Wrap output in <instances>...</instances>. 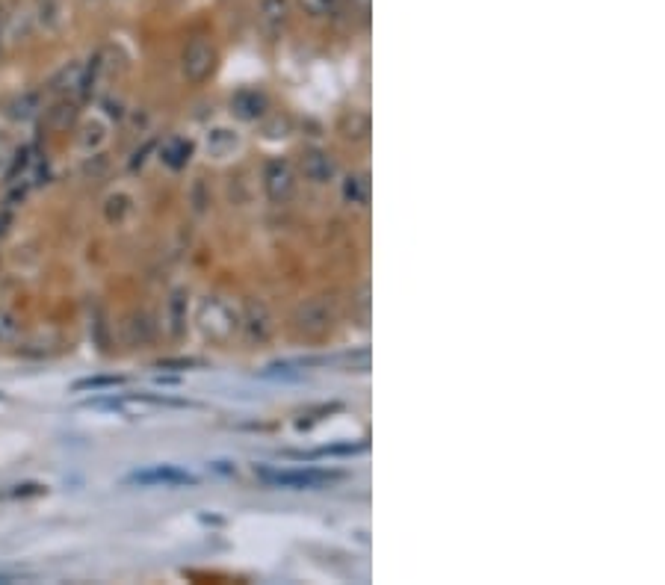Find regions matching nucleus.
Segmentation results:
<instances>
[{"mask_svg":"<svg viewBox=\"0 0 665 585\" xmlns=\"http://www.w3.org/2000/svg\"><path fill=\"white\" fill-rule=\"evenodd\" d=\"M125 485H142V488H154V485H166V488H178V485H199V479L190 470H181L175 464H157L148 470H136L125 479Z\"/></svg>","mask_w":665,"mask_h":585,"instance_id":"obj_2","label":"nucleus"},{"mask_svg":"<svg viewBox=\"0 0 665 585\" xmlns=\"http://www.w3.org/2000/svg\"><path fill=\"white\" fill-rule=\"evenodd\" d=\"M296 323H299L302 331H308V334H323V331L332 328V311H329L323 302H311V305H305V308L299 311Z\"/></svg>","mask_w":665,"mask_h":585,"instance_id":"obj_12","label":"nucleus"},{"mask_svg":"<svg viewBox=\"0 0 665 585\" xmlns=\"http://www.w3.org/2000/svg\"><path fill=\"white\" fill-rule=\"evenodd\" d=\"M290 27V0H258V30L269 42L281 39Z\"/></svg>","mask_w":665,"mask_h":585,"instance_id":"obj_5","label":"nucleus"},{"mask_svg":"<svg viewBox=\"0 0 665 585\" xmlns=\"http://www.w3.org/2000/svg\"><path fill=\"white\" fill-rule=\"evenodd\" d=\"M12 157H15V154H12V145H9V142L0 136V172H6V169H9Z\"/></svg>","mask_w":665,"mask_h":585,"instance_id":"obj_26","label":"nucleus"},{"mask_svg":"<svg viewBox=\"0 0 665 585\" xmlns=\"http://www.w3.org/2000/svg\"><path fill=\"white\" fill-rule=\"evenodd\" d=\"M255 473L264 479L272 488H293V491H311V488H323L334 479H340V473L334 470H266V467H255Z\"/></svg>","mask_w":665,"mask_h":585,"instance_id":"obj_1","label":"nucleus"},{"mask_svg":"<svg viewBox=\"0 0 665 585\" xmlns=\"http://www.w3.org/2000/svg\"><path fill=\"white\" fill-rule=\"evenodd\" d=\"M269 101H266L264 92L258 89H240L234 98H231V113L243 122H258L266 113Z\"/></svg>","mask_w":665,"mask_h":585,"instance_id":"obj_8","label":"nucleus"},{"mask_svg":"<svg viewBox=\"0 0 665 585\" xmlns=\"http://www.w3.org/2000/svg\"><path fill=\"white\" fill-rule=\"evenodd\" d=\"M119 385H125V376H92V379H80V382H74L71 388L80 393V390L119 388Z\"/></svg>","mask_w":665,"mask_h":585,"instance_id":"obj_16","label":"nucleus"},{"mask_svg":"<svg viewBox=\"0 0 665 585\" xmlns=\"http://www.w3.org/2000/svg\"><path fill=\"white\" fill-rule=\"evenodd\" d=\"M343 198L349 204H367L370 201V178L367 175H349L343 181Z\"/></svg>","mask_w":665,"mask_h":585,"instance_id":"obj_14","label":"nucleus"},{"mask_svg":"<svg viewBox=\"0 0 665 585\" xmlns=\"http://www.w3.org/2000/svg\"><path fill=\"white\" fill-rule=\"evenodd\" d=\"M33 18L42 30L57 33L66 24V3L63 0H36L33 6Z\"/></svg>","mask_w":665,"mask_h":585,"instance_id":"obj_11","label":"nucleus"},{"mask_svg":"<svg viewBox=\"0 0 665 585\" xmlns=\"http://www.w3.org/2000/svg\"><path fill=\"white\" fill-rule=\"evenodd\" d=\"M364 447H367V444H337V447H326V450L311 455H355L361 453Z\"/></svg>","mask_w":665,"mask_h":585,"instance_id":"obj_24","label":"nucleus"},{"mask_svg":"<svg viewBox=\"0 0 665 585\" xmlns=\"http://www.w3.org/2000/svg\"><path fill=\"white\" fill-rule=\"evenodd\" d=\"M243 328L249 331L252 340L264 343L272 334V320H269V311H266L264 302H246V317H243Z\"/></svg>","mask_w":665,"mask_h":585,"instance_id":"obj_10","label":"nucleus"},{"mask_svg":"<svg viewBox=\"0 0 665 585\" xmlns=\"http://www.w3.org/2000/svg\"><path fill=\"white\" fill-rule=\"evenodd\" d=\"M264 187L266 195L278 204L290 201L296 193V175H293V166L281 157H272L264 169Z\"/></svg>","mask_w":665,"mask_h":585,"instance_id":"obj_4","label":"nucleus"},{"mask_svg":"<svg viewBox=\"0 0 665 585\" xmlns=\"http://www.w3.org/2000/svg\"><path fill=\"white\" fill-rule=\"evenodd\" d=\"M0 583H6V577H0Z\"/></svg>","mask_w":665,"mask_h":585,"instance_id":"obj_27","label":"nucleus"},{"mask_svg":"<svg viewBox=\"0 0 665 585\" xmlns=\"http://www.w3.org/2000/svg\"><path fill=\"white\" fill-rule=\"evenodd\" d=\"M160 160L172 169V172H181L187 169V163L193 160V142L184 139V136H172L160 145Z\"/></svg>","mask_w":665,"mask_h":585,"instance_id":"obj_9","label":"nucleus"},{"mask_svg":"<svg viewBox=\"0 0 665 585\" xmlns=\"http://www.w3.org/2000/svg\"><path fill=\"white\" fill-rule=\"evenodd\" d=\"M160 367H178V370H190V367H201V361L196 358H166V361H160Z\"/></svg>","mask_w":665,"mask_h":585,"instance_id":"obj_25","label":"nucleus"},{"mask_svg":"<svg viewBox=\"0 0 665 585\" xmlns=\"http://www.w3.org/2000/svg\"><path fill=\"white\" fill-rule=\"evenodd\" d=\"M349 3V12L361 21V24H367L370 21V9H373V0H346Z\"/></svg>","mask_w":665,"mask_h":585,"instance_id":"obj_22","label":"nucleus"},{"mask_svg":"<svg viewBox=\"0 0 665 585\" xmlns=\"http://www.w3.org/2000/svg\"><path fill=\"white\" fill-rule=\"evenodd\" d=\"M45 491H48L45 485L27 482V485H12V491H6V494H0V497H12V500H18V497H42Z\"/></svg>","mask_w":665,"mask_h":585,"instance_id":"obj_20","label":"nucleus"},{"mask_svg":"<svg viewBox=\"0 0 665 585\" xmlns=\"http://www.w3.org/2000/svg\"><path fill=\"white\" fill-rule=\"evenodd\" d=\"M15 334H18V320L6 308H0V343L15 340Z\"/></svg>","mask_w":665,"mask_h":585,"instance_id":"obj_21","label":"nucleus"},{"mask_svg":"<svg viewBox=\"0 0 665 585\" xmlns=\"http://www.w3.org/2000/svg\"><path fill=\"white\" fill-rule=\"evenodd\" d=\"M83 74H86V63H68L63 65L54 77H51V92L57 98H74L83 95Z\"/></svg>","mask_w":665,"mask_h":585,"instance_id":"obj_7","label":"nucleus"},{"mask_svg":"<svg viewBox=\"0 0 665 585\" xmlns=\"http://www.w3.org/2000/svg\"><path fill=\"white\" fill-rule=\"evenodd\" d=\"M125 204H128L125 195H113V198L107 201V219H110V222H122V210H125Z\"/></svg>","mask_w":665,"mask_h":585,"instance_id":"obj_23","label":"nucleus"},{"mask_svg":"<svg viewBox=\"0 0 665 585\" xmlns=\"http://www.w3.org/2000/svg\"><path fill=\"white\" fill-rule=\"evenodd\" d=\"M296 3H299V9H302L305 15H311V18H329V15H334V9H337L340 0H296Z\"/></svg>","mask_w":665,"mask_h":585,"instance_id":"obj_15","label":"nucleus"},{"mask_svg":"<svg viewBox=\"0 0 665 585\" xmlns=\"http://www.w3.org/2000/svg\"><path fill=\"white\" fill-rule=\"evenodd\" d=\"M74 116H77V110H74V104H71V101H63V104H60V107H57V110H51V119H54V128H68V125H71V122H74Z\"/></svg>","mask_w":665,"mask_h":585,"instance_id":"obj_19","label":"nucleus"},{"mask_svg":"<svg viewBox=\"0 0 665 585\" xmlns=\"http://www.w3.org/2000/svg\"><path fill=\"white\" fill-rule=\"evenodd\" d=\"M36 113H39V98H36V95H24V98H18V101L12 104V110H9V116H12V119H21V122L33 119Z\"/></svg>","mask_w":665,"mask_h":585,"instance_id":"obj_17","label":"nucleus"},{"mask_svg":"<svg viewBox=\"0 0 665 585\" xmlns=\"http://www.w3.org/2000/svg\"><path fill=\"white\" fill-rule=\"evenodd\" d=\"M216 68V48L207 42V39H193L187 48H184V57H181V71L190 83H204Z\"/></svg>","mask_w":665,"mask_h":585,"instance_id":"obj_3","label":"nucleus"},{"mask_svg":"<svg viewBox=\"0 0 665 585\" xmlns=\"http://www.w3.org/2000/svg\"><path fill=\"white\" fill-rule=\"evenodd\" d=\"M302 175L311 181V184H329L337 175V166L334 160L323 151V148H308L302 154Z\"/></svg>","mask_w":665,"mask_h":585,"instance_id":"obj_6","label":"nucleus"},{"mask_svg":"<svg viewBox=\"0 0 665 585\" xmlns=\"http://www.w3.org/2000/svg\"><path fill=\"white\" fill-rule=\"evenodd\" d=\"M340 133L346 139H367L370 136V116L361 110H346L340 119Z\"/></svg>","mask_w":665,"mask_h":585,"instance_id":"obj_13","label":"nucleus"},{"mask_svg":"<svg viewBox=\"0 0 665 585\" xmlns=\"http://www.w3.org/2000/svg\"><path fill=\"white\" fill-rule=\"evenodd\" d=\"M234 145H237V136H234L231 130L219 128L210 133V151H213V154H225V151H231Z\"/></svg>","mask_w":665,"mask_h":585,"instance_id":"obj_18","label":"nucleus"}]
</instances>
